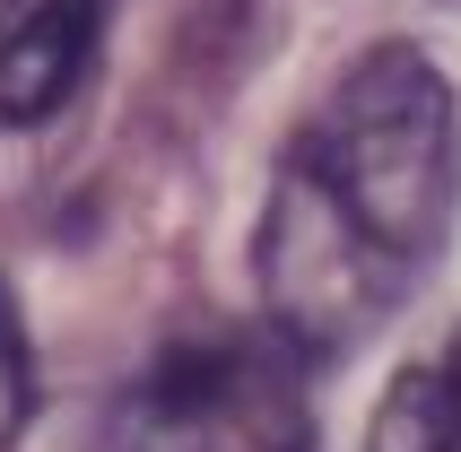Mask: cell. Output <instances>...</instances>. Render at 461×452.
Returning a JSON list of instances; mask_svg holds the SVG:
<instances>
[{"label": "cell", "mask_w": 461, "mask_h": 452, "mask_svg": "<svg viewBox=\"0 0 461 452\" xmlns=\"http://www.w3.org/2000/svg\"><path fill=\"white\" fill-rule=\"evenodd\" d=\"M104 0H0V113L44 122L96 52Z\"/></svg>", "instance_id": "cell-2"}, {"label": "cell", "mask_w": 461, "mask_h": 452, "mask_svg": "<svg viewBox=\"0 0 461 452\" xmlns=\"http://www.w3.org/2000/svg\"><path fill=\"white\" fill-rule=\"evenodd\" d=\"M26 409H35V357H26L18 296H9V278H0V444H18Z\"/></svg>", "instance_id": "cell-4"}, {"label": "cell", "mask_w": 461, "mask_h": 452, "mask_svg": "<svg viewBox=\"0 0 461 452\" xmlns=\"http://www.w3.org/2000/svg\"><path fill=\"white\" fill-rule=\"evenodd\" d=\"M366 444L375 452H461V322L436 357H418V366L392 375Z\"/></svg>", "instance_id": "cell-3"}, {"label": "cell", "mask_w": 461, "mask_h": 452, "mask_svg": "<svg viewBox=\"0 0 461 452\" xmlns=\"http://www.w3.org/2000/svg\"><path fill=\"white\" fill-rule=\"evenodd\" d=\"M461 209V104L410 44H375L287 140L261 218V296L287 348L331 357L384 322Z\"/></svg>", "instance_id": "cell-1"}]
</instances>
